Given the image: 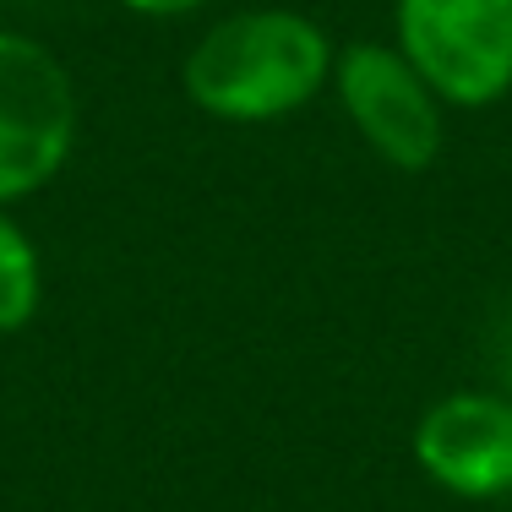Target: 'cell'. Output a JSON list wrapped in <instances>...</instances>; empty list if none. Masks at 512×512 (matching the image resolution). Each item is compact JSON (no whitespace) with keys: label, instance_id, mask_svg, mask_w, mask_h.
Instances as JSON below:
<instances>
[{"label":"cell","instance_id":"obj_1","mask_svg":"<svg viewBox=\"0 0 512 512\" xmlns=\"http://www.w3.org/2000/svg\"><path fill=\"white\" fill-rule=\"evenodd\" d=\"M338 44L295 6L229 11L180 60V88L207 120L267 126L306 109L333 82Z\"/></svg>","mask_w":512,"mask_h":512},{"label":"cell","instance_id":"obj_2","mask_svg":"<svg viewBox=\"0 0 512 512\" xmlns=\"http://www.w3.org/2000/svg\"><path fill=\"white\" fill-rule=\"evenodd\" d=\"M82 99L66 60L33 33L0 28V207L39 197L77 148Z\"/></svg>","mask_w":512,"mask_h":512},{"label":"cell","instance_id":"obj_3","mask_svg":"<svg viewBox=\"0 0 512 512\" xmlns=\"http://www.w3.org/2000/svg\"><path fill=\"white\" fill-rule=\"evenodd\" d=\"M393 44L447 109L512 93V0H398Z\"/></svg>","mask_w":512,"mask_h":512},{"label":"cell","instance_id":"obj_4","mask_svg":"<svg viewBox=\"0 0 512 512\" xmlns=\"http://www.w3.org/2000/svg\"><path fill=\"white\" fill-rule=\"evenodd\" d=\"M355 137L398 175H420L442 158L447 104L425 88L393 39H355L333 60V82Z\"/></svg>","mask_w":512,"mask_h":512},{"label":"cell","instance_id":"obj_5","mask_svg":"<svg viewBox=\"0 0 512 512\" xmlns=\"http://www.w3.org/2000/svg\"><path fill=\"white\" fill-rule=\"evenodd\" d=\"M414 463L463 502L512 496V398L502 387H453L414 420Z\"/></svg>","mask_w":512,"mask_h":512},{"label":"cell","instance_id":"obj_6","mask_svg":"<svg viewBox=\"0 0 512 512\" xmlns=\"http://www.w3.org/2000/svg\"><path fill=\"white\" fill-rule=\"evenodd\" d=\"M44 306V262L33 235L0 207V333H22Z\"/></svg>","mask_w":512,"mask_h":512},{"label":"cell","instance_id":"obj_7","mask_svg":"<svg viewBox=\"0 0 512 512\" xmlns=\"http://www.w3.org/2000/svg\"><path fill=\"white\" fill-rule=\"evenodd\" d=\"M491 376L512 398V295L502 300V311H496V322H491Z\"/></svg>","mask_w":512,"mask_h":512},{"label":"cell","instance_id":"obj_8","mask_svg":"<svg viewBox=\"0 0 512 512\" xmlns=\"http://www.w3.org/2000/svg\"><path fill=\"white\" fill-rule=\"evenodd\" d=\"M126 11H137V17H191V11H202L207 0H120Z\"/></svg>","mask_w":512,"mask_h":512}]
</instances>
